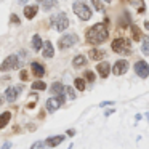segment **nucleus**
Returning <instances> with one entry per match:
<instances>
[{
  "label": "nucleus",
  "mask_w": 149,
  "mask_h": 149,
  "mask_svg": "<svg viewBox=\"0 0 149 149\" xmlns=\"http://www.w3.org/2000/svg\"><path fill=\"white\" fill-rule=\"evenodd\" d=\"M90 59H93V61H100V59H103L104 58V55L106 53L103 52V50H98V48H93V50H90Z\"/></svg>",
  "instance_id": "a211bd4d"
},
{
  "label": "nucleus",
  "mask_w": 149,
  "mask_h": 149,
  "mask_svg": "<svg viewBox=\"0 0 149 149\" xmlns=\"http://www.w3.org/2000/svg\"><path fill=\"white\" fill-rule=\"evenodd\" d=\"M45 88H47V84L43 80H36L32 84V90H40L42 91V90H45Z\"/></svg>",
  "instance_id": "5701e85b"
},
{
  "label": "nucleus",
  "mask_w": 149,
  "mask_h": 149,
  "mask_svg": "<svg viewBox=\"0 0 149 149\" xmlns=\"http://www.w3.org/2000/svg\"><path fill=\"white\" fill-rule=\"evenodd\" d=\"M10 117H11V114L8 112V111L0 116V128H5V127H7V123L10 122Z\"/></svg>",
  "instance_id": "412c9836"
},
{
  "label": "nucleus",
  "mask_w": 149,
  "mask_h": 149,
  "mask_svg": "<svg viewBox=\"0 0 149 149\" xmlns=\"http://www.w3.org/2000/svg\"><path fill=\"white\" fill-rule=\"evenodd\" d=\"M21 90H23V85H16V87H8V88H7V91H5V100L10 101V103H15Z\"/></svg>",
  "instance_id": "1a4fd4ad"
},
{
  "label": "nucleus",
  "mask_w": 149,
  "mask_h": 149,
  "mask_svg": "<svg viewBox=\"0 0 149 149\" xmlns=\"http://www.w3.org/2000/svg\"><path fill=\"white\" fill-rule=\"evenodd\" d=\"M91 3H93L96 11H104V5L101 3V0H91Z\"/></svg>",
  "instance_id": "a878e982"
},
{
  "label": "nucleus",
  "mask_w": 149,
  "mask_h": 149,
  "mask_svg": "<svg viewBox=\"0 0 149 149\" xmlns=\"http://www.w3.org/2000/svg\"><path fill=\"white\" fill-rule=\"evenodd\" d=\"M3 101H5V98L2 96V93H0V106H2V104H3Z\"/></svg>",
  "instance_id": "e433bc0d"
},
{
  "label": "nucleus",
  "mask_w": 149,
  "mask_h": 149,
  "mask_svg": "<svg viewBox=\"0 0 149 149\" xmlns=\"http://www.w3.org/2000/svg\"><path fill=\"white\" fill-rule=\"evenodd\" d=\"M146 119H148V122H149V111L146 112Z\"/></svg>",
  "instance_id": "58836bf2"
},
{
  "label": "nucleus",
  "mask_w": 149,
  "mask_h": 149,
  "mask_svg": "<svg viewBox=\"0 0 149 149\" xmlns=\"http://www.w3.org/2000/svg\"><path fill=\"white\" fill-rule=\"evenodd\" d=\"M132 36H133V39H135V40L141 39V32H139V29L136 26H132Z\"/></svg>",
  "instance_id": "bb28decb"
},
{
  "label": "nucleus",
  "mask_w": 149,
  "mask_h": 149,
  "mask_svg": "<svg viewBox=\"0 0 149 149\" xmlns=\"http://www.w3.org/2000/svg\"><path fill=\"white\" fill-rule=\"evenodd\" d=\"M85 79H87L88 82H93L95 80V74L91 71H87V72H85Z\"/></svg>",
  "instance_id": "c756f323"
},
{
  "label": "nucleus",
  "mask_w": 149,
  "mask_h": 149,
  "mask_svg": "<svg viewBox=\"0 0 149 149\" xmlns=\"http://www.w3.org/2000/svg\"><path fill=\"white\" fill-rule=\"evenodd\" d=\"M119 26H120V27H123V29L130 26V15L127 13V11L122 15V18H120V21H119Z\"/></svg>",
  "instance_id": "4be33fe9"
},
{
  "label": "nucleus",
  "mask_w": 149,
  "mask_h": 149,
  "mask_svg": "<svg viewBox=\"0 0 149 149\" xmlns=\"http://www.w3.org/2000/svg\"><path fill=\"white\" fill-rule=\"evenodd\" d=\"M11 23H16V24H19V18H18L16 15H11Z\"/></svg>",
  "instance_id": "473e14b6"
},
{
  "label": "nucleus",
  "mask_w": 149,
  "mask_h": 149,
  "mask_svg": "<svg viewBox=\"0 0 149 149\" xmlns=\"http://www.w3.org/2000/svg\"><path fill=\"white\" fill-rule=\"evenodd\" d=\"M16 2H18L19 5H26V3H27V0H16Z\"/></svg>",
  "instance_id": "c9c22d12"
},
{
  "label": "nucleus",
  "mask_w": 149,
  "mask_h": 149,
  "mask_svg": "<svg viewBox=\"0 0 149 149\" xmlns=\"http://www.w3.org/2000/svg\"><path fill=\"white\" fill-rule=\"evenodd\" d=\"M74 135H75V130L74 128H69L68 130V136H74Z\"/></svg>",
  "instance_id": "f704fd0d"
},
{
  "label": "nucleus",
  "mask_w": 149,
  "mask_h": 149,
  "mask_svg": "<svg viewBox=\"0 0 149 149\" xmlns=\"http://www.w3.org/2000/svg\"><path fill=\"white\" fill-rule=\"evenodd\" d=\"M50 91L53 93V96H58V95H63L64 93V85L61 82H55V84L50 87Z\"/></svg>",
  "instance_id": "f3484780"
},
{
  "label": "nucleus",
  "mask_w": 149,
  "mask_h": 149,
  "mask_svg": "<svg viewBox=\"0 0 149 149\" xmlns=\"http://www.w3.org/2000/svg\"><path fill=\"white\" fill-rule=\"evenodd\" d=\"M112 50L119 55H128L132 52V43L127 39H116L112 42Z\"/></svg>",
  "instance_id": "7ed1b4c3"
},
{
  "label": "nucleus",
  "mask_w": 149,
  "mask_h": 149,
  "mask_svg": "<svg viewBox=\"0 0 149 149\" xmlns=\"http://www.w3.org/2000/svg\"><path fill=\"white\" fill-rule=\"evenodd\" d=\"M135 72H136V75L138 77H141V79H146V77H149V64L146 61H136L135 63Z\"/></svg>",
  "instance_id": "6e6552de"
},
{
  "label": "nucleus",
  "mask_w": 149,
  "mask_h": 149,
  "mask_svg": "<svg viewBox=\"0 0 149 149\" xmlns=\"http://www.w3.org/2000/svg\"><path fill=\"white\" fill-rule=\"evenodd\" d=\"M66 136L64 135H56V136H50V138L45 139V144L50 146V148H56L58 144H61L63 141H64Z\"/></svg>",
  "instance_id": "9b49d317"
},
{
  "label": "nucleus",
  "mask_w": 149,
  "mask_h": 149,
  "mask_svg": "<svg viewBox=\"0 0 149 149\" xmlns=\"http://www.w3.org/2000/svg\"><path fill=\"white\" fill-rule=\"evenodd\" d=\"M19 79H21L23 82H26V80H27V71H21V72H19Z\"/></svg>",
  "instance_id": "2f4dec72"
},
{
  "label": "nucleus",
  "mask_w": 149,
  "mask_h": 149,
  "mask_svg": "<svg viewBox=\"0 0 149 149\" xmlns=\"http://www.w3.org/2000/svg\"><path fill=\"white\" fill-rule=\"evenodd\" d=\"M31 68H32V72H34V75H36L37 79H42L43 75H45V66L40 64V63L34 61L32 64H31Z\"/></svg>",
  "instance_id": "f8f14e48"
},
{
  "label": "nucleus",
  "mask_w": 149,
  "mask_h": 149,
  "mask_svg": "<svg viewBox=\"0 0 149 149\" xmlns=\"http://www.w3.org/2000/svg\"><path fill=\"white\" fill-rule=\"evenodd\" d=\"M68 149H74V144H69V148Z\"/></svg>",
  "instance_id": "ea45409f"
},
{
  "label": "nucleus",
  "mask_w": 149,
  "mask_h": 149,
  "mask_svg": "<svg viewBox=\"0 0 149 149\" xmlns=\"http://www.w3.org/2000/svg\"><path fill=\"white\" fill-rule=\"evenodd\" d=\"M45 141H37V143H34L32 146H31V149H45Z\"/></svg>",
  "instance_id": "c85d7f7f"
},
{
  "label": "nucleus",
  "mask_w": 149,
  "mask_h": 149,
  "mask_svg": "<svg viewBox=\"0 0 149 149\" xmlns=\"http://www.w3.org/2000/svg\"><path fill=\"white\" fill-rule=\"evenodd\" d=\"M107 37H109V31H107V27L101 23L91 26L90 29L87 31V34H85L87 42L91 43V45H101V43H104L107 40Z\"/></svg>",
  "instance_id": "f257e3e1"
},
{
  "label": "nucleus",
  "mask_w": 149,
  "mask_h": 149,
  "mask_svg": "<svg viewBox=\"0 0 149 149\" xmlns=\"http://www.w3.org/2000/svg\"><path fill=\"white\" fill-rule=\"evenodd\" d=\"M0 149H11V143H5V144L2 146Z\"/></svg>",
  "instance_id": "72a5a7b5"
},
{
  "label": "nucleus",
  "mask_w": 149,
  "mask_h": 149,
  "mask_svg": "<svg viewBox=\"0 0 149 149\" xmlns=\"http://www.w3.org/2000/svg\"><path fill=\"white\" fill-rule=\"evenodd\" d=\"M39 3H40V8L43 11H50L52 8H55L58 5V2L56 0H39Z\"/></svg>",
  "instance_id": "dca6fc26"
},
{
  "label": "nucleus",
  "mask_w": 149,
  "mask_h": 149,
  "mask_svg": "<svg viewBox=\"0 0 149 149\" xmlns=\"http://www.w3.org/2000/svg\"><path fill=\"white\" fill-rule=\"evenodd\" d=\"M141 50H143L144 55H149V37L144 39V42H143V45H141Z\"/></svg>",
  "instance_id": "cd10ccee"
},
{
  "label": "nucleus",
  "mask_w": 149,
  "mask_h": 149,
  "mask_svg": "<svg viewBox=\"0 0 149 149\" xmlns=\"http://www.w3.org/2000/svg\"><path fill=\"white\" fill-rule=\"evenodd\" d=\"M52 24L55 26V29L58 31V32L66 31V29H68V26H69L68 15H66V13H58L55 18H52Z\"/></svg>",
  "instance_id": "20e7f679"
},
{
  "label": "nucleus",
  "mask_w": 149,
  "mask_h": 149,
  "mask_svg": "<svg viewBox=\"0 0 149 149\" xmlns=\"http://www.w3.org/2000/svg\"><path fill=\"white\" fill-rule=\"evenodd\" d=\"M77 42H79V37L75 36V34H66V36H63L61 39H59L58 47H59L61 50H66V48H71V47H74Z\"/></svg>",
  "instance_id": "0eeeda50"
},
{
  "label": "nucleus",
  "mask_w": 149,
  "mask_h": 149,
  "mask_svg": "<svg viewBox=\"0 0 149 149\" xmlns=\"http://www.w3.org/2000/svg\"><path fill=\"white\" fill-rule=\"evenodd\" d=\"M96 71H98V74H100V77L106 79L111 72V64L109 63H100V64L96 66Z\"/></svg>",
  "instance_id": "ddd939ff"
},
{
  "label": "nucleus",
  "mask_w": 149,
  "mask_h": 149,
  "mask_svg": "<svg viewBox=\"0 0 149 149\" xmlns=\"http://www.w3.org/2000/svg\"><path fill=\"white\" fill-rule=\"evenodd\" d=\"M37 11H39V7H37V5H27V7H24V16H26L27 19H32L37 15Z\"/></svg>",
  "instance_id": "2eb2a0df"
},
{
  "label": "nucleus",
  "mask_w": 149,
  "mask_h": 149,
  "mask_svg": "<svg viewBox=\"0 0 149 149\" xmlns=\"http://www.w3.org/2000/svg\"><path fill=\"white\" fill-rule=\"evenodd\" d=\"M87 64V58H85L84 55H77L74 59H72V66L74 68H82V66Z\"/></svg>",
  "instance_id": "6ab92c4d"
},
{
  "label": "nucleus",
  "mask_w": 149,
  "mask_h": 149,
  "mask_svg": "<svg viewBox=\"0 0 149 149\" xmlns=\"http://www.w3.org/2000/svg\"><path fill=\"white\" fill-rule=\"evenodd\" d=\"M74 85H75V88H77L79 91H84L85 90V80H84V79H80V77H77L74 80Z\"/></svg>",
  "instance_id": "b1692460"
},
{
  "label": "nucleus",
  "mask_w": 149,
  "mask_h": 149,
  "mask_svg": "<svg viewBox=\"0 0 149 149\" xmlns=\"http://www.w3.org/2000/svg\"><path fill=\"white\" fill-rule=\"evenodd\" d=\"M114 101H103V103H100V107H106V106H114Z\"/></svg>",
  "instance_id": "7c9ffc66"
},
{
  "label": "nucleus",
  "mask_w": 149,
  "mask_h": 149,
  "mask_svg": "<svg viewBox=\"0 0 149 149\" xmlns=\"http://www.w3.org/2000/svg\"><path fill=\"white\" fill-rule=\"evenodd\" d=\"M104 2H111V0H104Z\"/></svg>",
  "instance_id": "a19ab883"
},
{
  "label": "nucleus",
  "mask_w": 149,
  "mask_h": 149,
  "mask_svg": "<svg viewBox=\"0 0 149 149\" xmlns=\"http://www.w3.org/2000/svg\"><path fill=\"white\" fill-rule=\"evenodd\" d=\"M64 101H66L64 93L58 95V96H53V98H48V100H47V104H45L47 111H48V112H55V111L59 109V106H63V104H64Z\"/></svg>",
  "instance_id": "39448f33"
},
{
  "label": "nucleus",
  "mask_w": 149,
  "mask_h": 149,
  "mask_svg": "<svg viewBox=\"0 0 149 149\" xmlns=\"http://www.w3.org/2000/svg\"><path fill=\"white\" fill-rule=\"evenodd\" d=\"M144 27H146V29L149 31V21H146V23H144Z\"/></svg>",
  "instance_id": "4c0bfd02"
},
{
  "label": "nucleus",
  "mask_w": 149,
  "mask_h": 149,
  "mask_svg": "<svg viewBox=\"0 0 149 149\" xmlns=\"http://www.w3.org/2000/svg\"><path fill=\"white\" fill-rule=\"evenodd\" d=\"M72 10H74V13L77 15L79 18H80L82 21H88L91 18V10L88 8V5H85L82 0H77V2H74V5H72Z\"/></svg>",
  "instance_id": "f03ea898"
},
{
  "label": "nucleus",
  "mask_w": 149,
  "mask_h": 149,
  "mask_svg": "<svg viewBox=\"0 0 149 149\" xmlns=\"http://www.w3.org/2000/svg\"><path fill=\"white\" fill-rule=\"evenodd\" d=\"M42 55L45 56V58H53V55H55V48H53V43L52 42H43V47H42Z\"/></svg>",
  "instance_id": "4468645a"
},
{
  "label": "nucleus",
  "mask_w": 149,
  "mask_h": 149,
  "mask_svg": "<svg viewBox=\"0 0 149 149\" xmlns=\"http://www.w3.org/2000/svg\"><path fill=\"white\" fill-rule=\"evenodd\" d=\"M42 47H43L42 39H40L39 34H36V36L32 37V48L36 50V52H40V48H42Z\"/></svg>",
  "instance_id": "aec40b11"
},
{
  "label": "nucleus",
  "mask_w": 149,
  "mask_h": 149,
  "mask_svg": "<svg viewBox=\"0 0 149 149\" xmlns=\"http://www.w3.org/2000/svg\"><path fill=\"white\" fill-rule=\"evenodd\" d=\"M64 91L68 93L69 100H75V98H77V95H75V91H74V88H72V87H64Z\"/></svg>",
  "instance_id": "393cba45"
},
{
  "label": "nucleus",
  "mask_w": 149,
  "mask_h": 149,
  "mask_svg": "<svg viewBox=\"0 0 149 149\" xmlns=\"http://www.w3.org/2000/svg\"><path fill=\"white\" fill-rule=\"evenodd\" d=\"M127 71H128V61H125V59H119L112 68V72L116 75H122V74H125Z\"/></svg>",
  "instance_id": "9d476101"
},
{
  "label": "nucleus",
  "mask_w": 149,
  "mask_h": 149,
  "mask_svg": "<svg viewBox=\"0 0 149 149\" xmlns=\"http://www.w3.org/2000/svg\"><path fill=\"white\" fill-rule=\"evenodd\" d=\"M19 68V59H18L16 55H10L8 58H5V61L0 64V71L2 72H8L11 69Z\"/></svg>",
  "instance_id": "423d86ee"
}]
</instances>
